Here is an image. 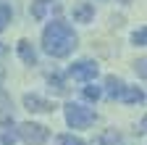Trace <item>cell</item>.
I'll return each instance as SVG.
<instances>
[{
	"label": "cell",
	"instance_id": "1",
	"mask_svg": "<svg viewBox=\"0 0 147 145\" xmlns=\"http://www.w3.org/2000/svg\"><path fill=\"white\" fill-rule=\"evenodd\" d=\"M42 48L53 58H66L68 53L76 48V32L63 19H53L45 27V32H42Z\"/></svg>",
	"mask_w": 147,
	"mask_h": 145
},
{
	"label": "cell",
	"instance_id": "2",
	"mask_svg": "<svg viewBox=\"0 0 147 145\" xmlns=\"http://www.w3.org/2000/svg\"><path fill=\"white\" fill-rule=\"evenodd\" d=\"M63 114H66V124L74 127V129H87V127H92L95 119H97V114L92 111V108H84L79 103H66Z\"/></svg>",
	"mask_w": 147,
	"mask_h": 145
},
{
	"label": "cell",
	"instance_id": "3",
	"mask_svg": "<svg viewBox=\"0 0 147 145\" xmlns=\"http://www.w3.org/2000/svg\"><path fill=\"white\" fill-rule=\"evenodd\" d=\"M16 135L21 137L26 145H45V142H47V137H50L47 127H42V124H34V121H24V124H18Z\"/></svg>",
	"mask_w": 147,
	"mask_h": 145
},
{
	"label": "cell",
	"instance_id": "4",
	"mask_svg": "<svg viewBox=\"0 0 147 145\" xmlns=\"http://www.w3.org/2000/svg\"><path fill=\"white\" fill-rule=\"evenodd\" d=\"M97 63L95 61H76L71 69H68V77H74V79H79V82H92L97 77Z\"/></svg>",
	"mask_w": 147,
	"mask_h": 145
},
{
	"label": "cell",
	"instance_id": "5",
	"mask_svg": "<svg viewBox=\"0 0 147 145\" xmlns=\"http://www.w3.org/2000/svg\"><path fill=\"white\" fill-rule=\"evenodd\" d=\"M24 108H26V111H34V114H47V111H53L55 106L47 103L40 95H24Z\"/></svg>",
	"mask_w": 147,
	"mask_h": 145
},
{
	"label": "cell",
	"instance_id": "6",
	"mask_svg": "<svg viewBox=\"0 0 147 145\" xmlns=\"http://www.w3.org/2000/svg\"><path fill=\"white\" fill-rule=\"evenodd\" d=\"M92 19H95V5H92V3H76V5H74V21L89 24Z\"/></svg>",
	"mask_w": 147,
	"mask_h": 145
},
{
	"label": "cell",
	"instance_id": "7",
	"mask_svg": "<svg viewBox=\"0 0 147 145\" xmlns=\"http://www.w3.org/2000/svg\"><path fill=\"white\" fill-rule=\"evenodd\" d=\"M16 50H18V58H21L26 66H37V53H34V48H32L29 40H18Z\"/></svg>",
	"mask_w": 147,
	"mask_h": 145
},
{
	"label": "cell",
	"instance_id": "8",
	"mask_svg": "<svg viewBox=\"0 0 147 145\" xmlns=\"http://www.w3.org/2000/svg\"><path fill=\"white\" fill-rule=\"evenodd\" d=\"M123 87H126V84H123L118 77H113V74L105 79V93H108V98H113V100L121 98V90H123Z\"/></svg>",
	"mask_w": 147,
	"mask_h": 145
},
{
	"label": "cell",
	"instance_id": "9",
	"mask_svg": "<svg viewBox=\"0 0 147 145\" xmlns=\"http://www.w3.org/2000/svg\"><path fill=\"white\" fill-rule=\"evenodd\" d=\"M118 100H123V103H142L144 100V93H142L139 87H123Z\"/></svg>",
	"mask_w": 147,
	"mask_h": 145
},
{
	"label": "cell",
	"instance_id": "10",
	"mask_svg": "<svg viewBox=\"0 0 147 145\" xmlns=\"http://www.w3.org/2000/svg\"><path fill=\"white\" fill-rule=\"evenodd\" d=\"M47 82H50V90H53L55 95H68V87L63 84L61 74H50V77H47Z\"/></svg>",
	"mask_w": 147,
	"mask_h": 145
},
{
	"label": "cell",
	"instance_id": "11",
	"mask_svg": "<svg viewBox=\"0 0 147 145\" xmlns=\"http://www.w3.org/2000/svg\"><path fill=\"white\" fill-rule=\"evenodd\" d=\"M13 121V111H11V98L3 95V108H0V127H5Z\"/></svg>",
	"mask_w": 147,
	"mask_h": 145
},
{
	"label": "cell",
	"instance_id": "12",
	"mask_svg": "<svg viewBox=\"0 0 147 145\" xmlns=\"http://www.w3.org/2000/svg\"><path fill=\"white\" fill-rule=\"evenodd\" d=\"M47 8H50V0H34L32 3V19H45V13H47Z\"/></svg>",
	"mask_w": 147,
	"mask_h": 145
},
{
	"label": "cell",
	"instance_id": "13",
	"mask_svg": "<svg viewBox=\"0 0 147 145\" xmlns=\"http://www.w3.org/2000/svg\"><path fill=\"white\" fill-rule=\"evenodd\" d=\"M11 16H13V8L8 0H0V32L5 29V24L11 21Z\"/></svg>",
	"mask_w": 147,
	"mask_h": 145
},
{
	"label": "cell",
	"instance_id": "14",
	"mask_svg": "<svg viewBox=\"0 0 147 145\" xmlns=\"http://www.w3.org/2000/svg\"><path fill=\"white\" fill-rule=\"evenodd\" d=\"M55 145H84V140L74 137V135H58L55 137Z\"/></svg>",
	"mask_w": 147,
	"mask_h": 145
},
{
	"label": "cell",
	"instance_id": "15",
	"mask_svg": "<svg viewBox=\"0 0 147 145\" xmlns=\"http://www.w3.org/2000/svg\"><path fill=\"white\" fill-rule=\"evenodd\" d=\"M84 100H92V103H95V100H100V95H102V90L100 87H95V84H89V87H84Z\"/></svg>",
	"mask_w": 147,
	"mask_h": 145
},
{
	"label": "cell",
	"instance_id": "16",
	"mask_svg": "<svg viewBox=\"0 0 147 145\" xmlns=\"http://www.w3.org/2000/svg\"><path fill=\"white\" fill-rule=\"evenodd\" d=\"M131 42H134L137 48H144V45H147V27H144V29H137V32L131 34Z\"/></svg>",
	"mask_w": 147,
	"mask_h": 145
},
{
	"label": "cell",
	"instance_id": "17",
	"mask_svg": "<svg viewBox=\"0 0 147 145\" xmlns=\"http://www.w3.org/2000/svg\"><path fill=\"white\" fill-rule=\"evenodd\" d=\"M100 142H105V145H121V137H118L116 132H105V135L100 137Z\"/></svg>",
	"mask_w": 147,
	"mask_h": 145
},
{
	"label": "cell",
	"instance_id": "18",
	"mask_svg": "<svg viewBox=\"0 0 147 145\" xmlns=\"http://www.w3.org/2000/svg\"><path fill=\"white\" fill-rule=\"evenodd\" d=\"M134 71H137V77L147 79V58H139V61L134 63Z\"/></svg>",
	"mask_w": 147,
	"mask_h": 145
},
{
	"label": "cell",
	"instance_id": "19",
	"mask_svg": "<svg viewBox=\"0 0 147 145\" xmlns=\"http://www.w3.org/2000/svg\"><path fill=\"white\" fill-rule=\"evenodd\" d=\"M0 142H3V145H13L16 142V135L13 132H3V135H0Z\"/></svg>",
	"mask_w": 147,
	"mask_h": 145
},
{
	"label": "cell",
	"instance_id": "20",
	"mask_svg": "<svg viewBox=\"0 0 147 145\" xmlns=\"http://www.w3.org/2000/svg\"><path fill=\"white\" fill-rule=\"evenodd\" d=\"M144 132H147V116H144V119L139 121V127H137V135H144Z\"/></svg>",
	"mask_w": 147,
	"mask_h": 145
},
{
	"label": "cell",
	"instance_id": "21",
	"mask_svg": "<svg viewBox=\"0 0 147 145\" xmlns=\"http://www.w3.org/2000/svg\"><path fill=\"white\" fill-rule=\"evenodd\" d=\"M5 50H8V48H5L3 42H0V56H5Z\"/></svg>",
	"mask_w": 147,
	"mask_h": 145
},
{
	"label": "cell",
	"instance_id": "22",
	"mask_svg": "<svg viewBox=\"0 0 147 145\" xmlns=\"http://www.w3.org/2000/svg\"><path fill=\"white\" fill-rule=\"evenodd\" d=\"M0 84H3V71H0Z\"/></svg>",
	"mask_w": 147,
	"mask_h": 145
}]
</instances>
